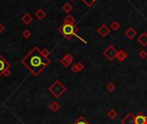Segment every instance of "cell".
Wrapping results in <instances>:
<instances>
[{
	"label": "cell",
	"mask_w": 147,
	"mask_h": 124,
	"mask_svg": "<svg viewBox=\"0 0 147 124\" xmlns=\"http://www.w3.org/2000/svg\"><path fill=\"white\" fill-rule=\"evenodd\" d=\"M71 1H75V0H71Z\"/></svg>",
	"instance_id": "4dcf8cb0"
},
{
	"label": "cell",
	"mask_w": 147,
	"mask_h": 124,
	"mask_svg": "<svg viewBox=\"0 0 147 124\" xmlns=\"http://www.w3.org/2000/svg\"><path fill=\"white\" fill-rule=\"evenodd\" d=\"M71 72H72L73 73H79L78 72V69H77V66H76V64L75 65H73L72 66H71Z\"/></svg>",
	"instance_id": "83f0119b"
},
{
	"label": "cell",
	"mask_w": 147,
	"mask_h": 124,
	"mask_svg": "<svg viewBox=\"0 0 147 124\" xmlns=\"http://www.w3.org/2000/svg\"><path fill=\"white\" fill-rule=\"evenodd\" d=\"M125 35H126V36L129 40H133L137 35V31L134 29L133 27H129L126 30V32H125Z\"/></svg>",
	"instance_id": "8fae6325"
},
{
	"label": "cell",
	"mask_w": 147,
	"mask_h": 124,
	"mask_svg": "<svg viewBox=\"0 0 147 124\" xmlns=\"http://www.w3.org/2000/svg\"><path fill=\"white\" fill-rule=\"evenodd\" d=\"M79 31V29L77 28L75 24H71V23H63V24L59 28V32L63 35L65 39L70 40L72 38L73 36H76L77 38H78L80 41H82L83 43L87 44V42L85 40H83V38L77 35V32Z\"/></svg>",
	"instance_id": "7a4b0ae2"
},
{
	"label": "cell",
	"mask_w": 147,
	"mask_h": 124,
	"mask_svg": "<svg viewBox=\"0 0 147 124\" xmlns=\"http://www.w3.org/2000/svg\"><path fill=\"white\" fill-rule=\"evenodd\" d=\"M10 73H11V72H10V68H8V69H6L4 72V73H3V75H4V77H9L10 75Z\"/></svg>",
	"instance_id": "4316f807"
},
{
	"label": "cell",
	"mask_w": 147,
	"mask_h": 124,
	"mask_svg": "<svg viewBox=\"0 0 147 124\" xmlns=\"http://www.w3.org/2000/svg\"><path fill=\"white\" fill-rule=\"evenodd\" d=\"M76 66L77 67V69H78V72H82V71L84 69V65L82 63V62H77L76 64Z\"/></svg>",
	"instance_id": "484cf974"
},
{
	"label": "cell",
	"mask_w": 147,
	"mask_h": 124,
	"mask_svg": "<svg viewBox=\"0 0 147 124\" xmlns=\"http://www.w3.org/2000/svg\"><path fill=\"white\" fill-rule=\"evenodd\" d=\"M147 116L143 112H139L134 116V124H145Z\"/></svg>",
	"instance_id": "52a82bcc"
},
{
	"label": "cell",
	"mask_w": 147,
	"mask_h": 124,
	"mask_svg": "<svg viewBox=\"0 0 147 124\" xmlns=\"http://www.w3.org/2000/svg\"><path fill=\"white\" fill-rule=\"evenodd\" d=\"M73 60H74V59H73L72 55H71V54H69V53H67V54L61 59L60 62H61V64L63 65L65 67H68V66H70L71 64H72Z\"/></svg>",
	"instance_id": "8992f818"
},
{
	"label": "cell",
	"mask_w": 147,
	"mask_h": 124,
	"mask_svg": "<svg viewBox=\"0 0 147 124\" xmlns=\"http://www.w3.org/2000/svg\"><path fill=\"white\" fill-rule=\"evenodd\" d=\"M115 85H114V83H112V82H109L108 85H107V86H106V89L108 90V91H109V92H113L114 90H115Z\"/></svg>",
	"instance_id": "7402d4cb"
},
{
	"label": "cell",
	"mask_w": 147,
	"mask_h": 124,
	"mask_svg": "<svg viewBox=\"0 0 147 124\" xmlns=\"http://www.w3.org/2000/svg\"><path fill=\"white\" fill-rule=\"evenodd\" d=\"M59 108H60V105L58 103V102H52V103L49 105V109L51 110L52 112H57V111L59 110Z\"/></svg>",
	"instance_id": "9a60e30c"
},
{
	"label": "cell",
	"mask_w": 147,
	"mask_h": 124,
	"mask_svg": "<svg viewBox=\"0 0 147 124\" xmlns=\"http://www.w3.org/2000/svg\"><path fill=\"white\" fill-rule=\"evenodd\" d=\"M46 16V13L44 10H42V9H39V10H37L35 12V17L38 18L39 20H42L44 19Z\"/></svg>",
	"instance_id": "5bb4252c"
},
{
	"label": "cell",
	"mask_w": 147,
	"mask_h": 124,
	"mask_svg": "<svg viewBox=\"0 0 147 124\" xmlns=\"http://www.w3.org/2000/svg\"><path fill=\"white\" fill-rule=\"evenodd\" d=\"M137 42L143 47L147 46V33L145 31H143L141 33V35H139V36L138 37V39H137Z\"/></svg>",
	"instance_id": "30bf717a"
},
{
	"label": "cell",
	"mask_w": 147,
	"mask_h": 124,
	"mask_svg": "<svg viewBox=\"0 0 147 124\" xmlns=\"http://www.w3.org/2000/svg\"><path fill=\"white\" fill-rule=\"evenodd\" d=\"M23 37L25 39H29V37L31 36V33H30V31L29 30H28V29H25L23 32Z\"/></svg>",
	"instance_id": "cb8c5ba5"
},
{
	"label": "cell",
	"mask_w": 147,
	"mask_h": 124,
	"mask_svg": "<svg viewBox=\"0 0 147 124\" xmlns=\"http://www.w3.org/2000/svg\"><path fill=\"white\" fill-rule=\"evenodd\" d=\"M128 56V54H127V53L125 51V50H120V51H118V54L116 55V60L119 61V62H122L124 61L127 58Z\"/></svg>",
	"instance_id": "7c38bea8"
},
{
	"label": "cell",
	"mask_w": 147,
	"mask_h": 124,
	"mask_svg": "<svg viewBox=\"0 0 147 124\" xmlns=\"http://www.w3.org/2000/svg\"><path fill=\"white\" fill-rule=\"evenodd\" d=\"M84 4H85L87 7H92V5L97 1V0H81Z\"/></svg>",
	"instance_id": "44dd1931"
},
{
	"label": "cell",
	"mask_w": 147,
	"mask_h": 124,
	"mask_svg": "<svg viewBox=\"0 0 147 124\" xmlns=\"http://www.w3.org/2000/svg\"><path fill=\"white\" fill-rule=\"evenodd\" d=\"M4 25H3L2 23H0V34L4 32Z\"/></svg>",
	"instance_id": "f1b7e54d"
},
{
	"label": "cell",
	"mask_w": 147,
	"mask_h": 124,
	"mask_svg": "<svg viewBox=\"0 0 147 124\" xmlns=\"http://www.w3.org/2000/svg\"><path fill=\"white\" fill-rule=\"evenodd\" d=\"M64 23H71V24H75L76 23V19L72 17L71 15H67L65 18L64 19Z\"/></svg>",
	"instance_id": "e0dca14e"
},
{
	"label": "cell",
	"mask_w": 147,
	"mask_h": 124,
	"mask_svg": "<svg viewBox=\"0 0 147 124\" xmlns=\"http://www.w3.org/2000/svg\"><path fill=\"white\" fill-rule=\"evenodd\" d=\"M72 124H90L88 121L85 119V117L83 116H79Z\"/></svg>",
	"instance_id": "d6986e66"
},
{
	"label": "cell",
	"mask_w": 147,
	"mask_h": 124,
	"mask_svg": "<svg viewBox=\"0 0 147 124\" xmlns=\"http://www.w3.org/2000/svg\"><path fill=\"white\" fill-rule=\"evenodd\" d=\"M40 52H41V54H42V55L44 57H46V58H48L49 57L50 52H49V50H48V48H43V49H41V50H40Z\"/></svg>",
	"instance_id": "d4e9b609"
},
{
	"label": "cell",
	"mask_w": 147,
	"mask_h": 124,
	"mask_svg": "<svg viewBox=\"0 0 147 124\" xmlns=\"http://www.w3.org/2000/svg\"><path fill=\"white\" fill-rule=\"evenodd\" d=\"M139 56L140 59H142V60H145V59L147 57V52L145 50V49H143L139 53Z\"/></svg>",
	"instance_id": "603a6c76"
},
{
	"label": "cell",
	"mask_w": 147,
	"mask_h": 124,
	"mask_svg": "<svg viewBox=\"0 0 147 124\" xmlns=\"http://www.w3.org/2000/svg\"><path fill=\"white\" fill-rule=\"evenodd\" d=\"M50 63L51 60L43 56L37 47H34L22 60L23 66L26 67L34 76H38Z\"/></svg>",
	"instance_id": "6da1fadb"
},
{
	"label": "cell",
	"mask_w": 147,
	"mask_h": 124,
	"mask_svg": "<svg viewBox=\"0 0 147 124\" xmlns=\"http://www.w3.org/2000/svg\"><path fill=\"white\" fill-rule=\"evenodd\" d=\"M117 54H118V50L115 48V47L112 44L109 45L108 48L103 51V55H104V57L107 58L110 62H112L115 58H116Z\"/></svg>",
	"instance_id": "277c9868"
},
{
	"label": "cell",
	"mask_w": 147,
	"mask_h": 124,
	"mask_svg": "<svg viewBox=\"0 0 147 124\" xmlns=\"http://www.w3.org/2000/svg\"><path fill=\"white\" fill-rule=\"evenodd\" d=\"M62 10H63L65 13L69 14L71 11L73 10V7H72V5L70 4V3H65V4L62 6Z\"/></svg>",
	"instance_id": "2e32d148"
},
{
	"label": "cell",
	"mask_w": 147,
	"mask_h": 124,
	"mask_svg": "<svg viewBox=\"0 0 147 124\" xmlns=\"http://www.w3.org/2000/svg\"><path fill=\"white\" fill-rule=\"evenodd\" d=\"M145 124H147V121H146V122H145Z\"/></svg>",
	"instance_id": "f546056e"
},
{
	"label": "cell",
	"mask_w": 147,
	"mask_h": 124,
	"mask_svg": "<svg viewBox=\"0 0 147 124\" xmlns=\"http://www.w3.org/2000/svg\"><path fill=\"white\" fill-rule=\"evenodd\" d=\"M97 33L99 34L103 38H105V37H107L109 34H110V31H111V29L109 27H108L106 25L105 23H102L101 26H100L98 29H97Z\"/></svg>",
	"instance_id": "5b68a950"
},
{
	"label": "cell",
	"mask_w": 147,
	"mask_h": 124,
	"mask_svg": "<svg viewBox=\"0 0 147 124\" xmlns=\"http://www.w3.org/2000/svg\"><path fill=\"white\" fill-rule=\"evenodd\" d=\"M10 63L0 54V76H2L4 71L6 69H8V68H10Z\"/></svg>",
	"instance_id": "ba28073f"
},
{
	"label": "cell",
	"mask_w": 147,
	"mask_h": 124,
	"mask_svg": "<svg viewBox=\"0 0 147 124\" xmlns=\"http://www.w3.org/2000/svg\"><path fill=\"white\" fill-rule=\"evenodd\" d=\"M107 116L110 119H115L118 116V112L115 110H114V109H112V110H108V112L107 113Z\"/></svg>",
	"instance_id": "ac0fdd59"
},
{
	"label": "cell",
	"mask_w": 147,
	"mask_h": 124,
	"mask_svg": "<svg viewBox=\"0 0 147 124\" xmlns=\"http://www.w3.org/2000/svg\"><path fill=\"white\" fill-rule=\"evenodd\" d=\"M48 90L56 98H59L65 92L66 87H65L59 80H56V81H54V83H52V85L49 86Z\"/></svg>",
	"instance_id": "3957f363"
},
{
	"label": "cell",
	"mask_w": 147,
	"mask_h": 124,
	"mask_svg": "<svg viewBox=\"0 0 147 124\" xmlns=\"http://www.w3.org/2000/svg\"><path fill=\"white\" fill-rule=\"evenodd\" d=\"M121 124H134V116L133 113H128L121 120Z\"/></svg>",
	"instance_id": "9c48e42d"
},
{
	"label": "cell",
	"mask_w": 147,
	"mask_h": 124,
	"mask_svg": "<svg viewBox=\"0 0 147 124\" xmlns=\"http://www.w3.org/2000/svg\"><path fill=\"white\" fill-rule=\"evenodd\" d=\"M109 28H110V29L113 31H116V30H118L120 28V24L119 23L118 21H114V22H112V23H111Z\"/></svg>",
	"instance_id": "ffe728a7"
},
{
	"label": "cell",
	"mask_w": 147,
	"mask_h": 124,
	"mask_svg": "<svg viewBox=\"0 0 147 124\" xmlns=\"http://www.w3.org/2000/svg\"><path fill=\"white\" fill-rule=\"evenodd\" d=\"M22 21H23V23L24 24H26V25H29V23H32L33 18H32V17H31V16L29 13H24L23 17H22Z\"/></svg>",
	"instance_id": "4fadbf2b"
}]
</instances>
